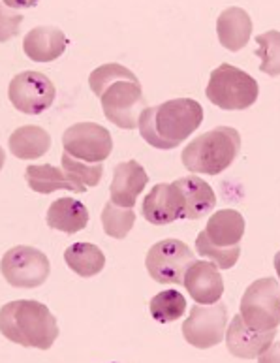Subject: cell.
I'll return each instance as SVG.
<instances>
[{
  "label": "cell",
  "instance_id": "5",
  "mask_svg": "<svg viewBox=\"0 0 280 363\" xmlns=\"http://www.w3.org/2000/svg\"><path fill=\"white\" fill-rule=\"evenodd\" d=\"M241 318L254 330H279L280 286L276 279H259L247 288L241 299Z\"/></svg>",
  "mask_w": 280,
  "mask_h": 363
},
{
  "label": "cell",
  "instance_id": "11",
  "mask_svg": "<svg viewBox=\"0 0 280 363\" xmlns=\"http://www.w3.org/2000/svg\"><path fill=\"white\" fill-rule=\"evenodd\" d=\"M62 147L76 160L100 164L113 151V140L109 130L96 123H77L65 132Z\"/></svg>",
  "mask_w": 280,
  "mask_h": 363
},
{
  "label": "cell",
  "instance_id": "14",
  "mask_svg": "<svg viewBox=\"0 0 280 363\" xmlns=\"http://www.w3.org/2000/svg\"><path fill=\"white\" fill-rule=\"evenodd\" d=\"M183 282L196 303L200 305L216 303L224 294V281L213 262H194L184 273Z\"/></svg>",
  "mask_w": 280,
  "mask_h": 363
},
{
  "label": "cell",
  "instance_id": "23",
  "mask_svg": "<svg viewBox=\"0 0 280 363\" xmlns=\"http://www.w3.org/2000/svg\"><path fill=\"white\" fill-rule=\"evenodd\" d=\"M65 260L72 272H76L85 279L102 273L106 267V256L102 250L98 249L96 245L86 243V241L70 245L65 252Z\"/></svg>",
  "mask_w": 280,
  "mask_h": 363
},
{
  "label": "cell",
  "instance_id": "31",
  "mask_svg": "<svg viewBox=\"0 0 280 363\" xmlns=\"http://www.w3.org/2000/svg\"><path fill=\"white\" fill-rule=\"evenodd\" d=\"M4 162H6V152L2 151V147H0V169H2Z\"/></svg>",
  "mask_w": 280,
  "mask_h": 363
},
{
  "label": "cell",
  "instance_id": "13",
  "mask_svg": "<svg viewBox=\"0 0 280 363\" xmlns=\"http://www.w3.org/2000/svg\"><path fill=\"white\" fill-rule=\"evenodd\" d=\"M141 213L147 223L155 226H166L179 218H184V198L177 184L160 183L152 186V190L145 196Z\"/></svg>",
  "mask_w": 280,
  "mask_h": 363
},
{
  "label": "cell",
  "instance_id": "12",
  "mask_svg": "<svg viewBox=\"0 0 280 363\" xmlns=\"http://www.w3.org/2000/svg\"><path fill=\"white\" fill-rule=\"evenodd\" d=\"M224 337H226L228 350L235 358L254 359L262 358V354L269 350L276 339V330H254L245 324L241 315H235Z\"/></svg>",
  "mask_w": 280,
  "mask_h": 363
},
{
  "label": "cell",
  "instance_id": "10",
  "mask_svg": "<svg viewBox=\"0 0 280 363\" xmlns=\"http://www.w3.org/2000/svg\"><path fill=\"white\" fill-rule=\"evenodd\" d=\"M57 91L53 82L42 72H21L10 82L8 98L11 106L27 115H40L51 108Z\"/></svg>",
  "mask_w": 280,
  "mask_h": 363
},
{
  "label": "cell",
  "instance_id": "6",
  "mask_svg": "<svg viewBox=\"0 0 280 363\" xmlns=\"http://www.w3.org/2000/svg\"><path fill=\"white\" fill-rule=\"evenodd\" d=\"M0 272L8 284L28 290V288L42 286L47 281L51 264L42 250L27 245H17L2 256Z\"/></svg>",
  "mask_w": 280,
  "mask_h": 363
},
{
  "label": "cell",
  "instance_id": "16",
  "mask_svg": "<svg viewBox=\"0 0 280 363\" xmlns=\"http://www.w3.org/2000/svg\"><path fill=\"white\" fill-rule=\"evenodd\" d=\"M68 48V38L59 27L42 25L28 30L23 38V51L34 62H53Z\"/></svg>",
  "mask_w": 280,
  "mask_h": 363
},
{
  "label": "cell",
  "instance_id": "1",
  "mask_svg": "<svg viewBox=\"0 0 280 363\" xmlns=\"http://www.w3.org/2000/svg\"><path fill=\"white\" fill-rule=\"evenodd\" d=\"M201 123L203 108L200 102L192 98H175L143 109L138 119V128L149 145L167 151L192 136Z\"/></svg>",
  "mask_w": 280,
  "mask_h": 363
},
{
  "label": "cell",
  "instance_id": "18",
  "mask_svg": "<svg viewBox=\"0 0 280 363\" xmlns=\"http://www.w3.org/2000/svg\"><path fill=\"white\" fill-rule=\"evenodd\" d=\"M175 184L184 198V218L198 220L211 213V209L216 206L215 190L211 189L207 181L196 175H189V177H181L175 181Z\"/></svg>",
  "mask_w": 280,
  "mask_h": 363
},
{
  "label": "cell",
  "instance_id": "2",
  "mask_svg": "<svg viewBox=\"0 0 280 363\" xmlns=\"http://www.w3.org/2000/svg\"><path fill=\"white\" fill-rule=\"evenodd\" d=\"M0 333L25 348L47 350L59 337L57 318L34 299H16L0 309Z\"/></svg>",
  "mask_w": 280,
  "mask_h": 363
},
{
  "label": "cell",
  "instance_id": "24",
  "mask_svg": "<svg viewBox=\"0 0 280 363\" xmlns=\"http://www.w3.org/2000/svg\"><path fill=\"white\" fill-rule=\"evenodd\" d=\"M151 316L160 324H172L175 320L183 318L186 311V299L177 290H166L157 294L149 303Z\"/></svg>",
  "mask_w": 280,
  "mask_h": 363
},
{
  "label": "cell",
  "instance_id": "8",
  "mask_svg": "<svg viewBox=\"0 0 280 363\" xmlns=\"http://www.w3.org/2000/svg\"><path fill=\"white\" fill-rule=\"evenodd\" d=\"M102 109L106 119L124 130H134L140 109H145V98L140 79H119L102 92Z\"/></svg>",
  "mask_w": 280,
  "mask_h": 363
},
{
  "label": "cell",
  "instance_id": "3",
  "mask_svg": "<svg viewBox=\"0 0 280 363\" xmlns=\"http://www.w3.org/2000/svg\"><path fill=\"white\" fill-rule=\"evenodd\" d=\"M239 151L241 134L232 126H216L184 147L183 164L194 174L218 175L232 166Z\"/></svg>",
  "mask_w": 280,
  "mask_h": 363
},
{
  "label": "cell",
  "instance_id": "25",
  "mask_svg": "<svg viewBox=\"0 0 280 363\" xmlns=\"http://www.w3.org/2000/svg\"><path fill=\"white\" fill-rule=\"evenodd\" d=\"M103 232L109 238L124 239L135 224V213L132 207H119L113 201H108L102 211Z\"/></svg>",
  "mask_w": 280,
  "mask_h": 363
},
{
  "label": "cell",
  "instance_id": "17",
  "mask_svg": "<svg viewBox=\"0 0 280 363\" xmlns=\"http://www.w3.org/2000/svg\"><path fill=\"white\" fill-rule=\"evenodd\" d=\"M216 34H218L220 44L228 51H233V53L241 51L252 36V19L242 8H237V6L226 8L218 16Z\"/></svg>",
  "mask_w": 280,
  "mask_h": 363
},
{
  "label": "cell",
  "instance_id": "30",
  "mask_svg": "<svg viewBox=\"0 0 280 363\" xmlns=\"http://www.w3.org/2000/svg\"><path fill=\"white\" fill-rule=\"evenodd\" d=\"M28 4H13V2H0V42L16 38L21 33L23 13L19 8H27Z\"/></svg>",
  "mask_w": 280,
  "mask_h": 363
},
{
  "label": "cell",
  "instance_id": "21",
  "mask_svg": "<svg viewBox=\"0 0 280 363\" xmlns=\"http://www.w3.org/2000/svg\"><path fill=\"white\" fill-rule=\"evenodd\" d=\"M89 223V211L81 201L74 198L55 200L47 209V224L53 230L65 233L81 232Z\"/></svg>",
  "mask_w": 280,
  "mask_h": 363
},
{
  "label": "cell",
  "instance_id": "7",
  "mask_svg": "<svg viewBox=\"0 0 280 363\" xmlns=\"http://www.w3.org/2000/svg\"><path fill=\"white\" fill-rule=\"evenodd\" d=\"M196 256L181 239H162L147 252L145 266L149 275L160 284H179Z\"/></svg>",
  "mask_w": 280,
  "mask_h": 363
},
{
  "label": "cell",
  "instance_id": "29",
  "mask_svg": "<svg viewBox=\"0 0 280 363\" xmlns=\"http://www.w3.org/2000/svg\"><path fill=\"white\" fill-rule=\"evenodd\" d=\"M279 30H269V33L256 36L259 48L256 49V55L262 59V72L269 76H279Z\"/></svg>",
  "mask_w": 280,
  "mask_h": 363
},
{
  "label": "cell",
  "instance_id": "15",
  "mask_svg": "<svg viewBox=\"0 0 280 363\" xmlns=\"http://www.w3.org/2000/svg\"><path fill=\"white\" fill-rule=\"evenodd\" d=\"M149 183V175L140 162L126 160L115 166L113 181L109 186V196L115 206L134 207L138 196Z\"/></svg>",
  "mask_w": 280,
  "mask_h": 363
},
{
  "label": "cell",
  "instance_id": "9",
  "mask_svg": "<svg viewBox=\"0 0 280 363\" xmlns=\"http://www.w3.org/2000/svg\"><path fill=\"white\" fill-rule=\"evenodd\" d=\"M228 324V307L224 303L194 305L190 316L184 320V341L196 348H211L224 341Z\"/></svg>",
  "mask_w": 280,
  "mask_h": 363
},
{
  "label": "cell",
  "instance_id": "19",
  "mask_svg": "<svg viewBox=\"0 0 280 363\" xmlns=\"http://www.w3.org/2000/svg\"><path fill=\"white\" fill-rule=\"evenodd\" d=\"M203 232L213 245L222 249H232L241 243L245 235V218L235 209H222L209 218Z\"/></svg>",
  "mask_w": 280,
  "mask_h": 363
},
{
  "label": "cell",
  "instance_id": "28",
  "mask_svg": "<svg viewBox=\"0 0 280 363\" xmlns=\"http://www.w3.org/2000/svg\"><path fill=\"white\" fill-rule=\"evenodd\" d=\"M119 79H138V77H135L134 72L128 70L126 66L109 62V65L98 66L96 70L91 72V76H89V85H91L92 92L100 98L102 96V92L106 91L111 83L119 82Z\"/></svg>",
  "mask_w": 280,
  "mask_h": 363
},
{
  "label": "cell",
  "instance_id": "27",
  "mask_svg": "<svg viewBox=\"0 0 280 363\" xmlns=\"http://www.w3.org/2000/svg\"><path fill=\"white\" fill-rule=\"evenodd\" d=\"M196 249L200 252V256L203 258H209L216 267L220 269H230L237 264L239 256H241V247H232V249H222V247H216L207 239L205 232H200L198 239H196Z\"/></svg>",
  "mask_w": 280,
  "mask_h": 363
},
{
  "label": "cell",
  "instance_id": "4",
  "mask_svg": "<svg viewBox=\"0 0 280 363\" xmlns=\"http://www.w3.org/2000/svg\"><path fill=\"white\" fill-rule=\"evenodd\" d=\"M205 94L216 108L235 111V109H248L252 104H256L259 87L250 74L242 72L237 66L224 62L211 72Z\"/></svg>",
  "mask_w": 280,
  "mask_h": 363
},
{
  "label": "cell",
  "instance_id": "20",
  "mask_svg": "<svg viewBox=\"0 0 280 363\" xmlns=\"http://www.w3.org/2000/svg\"><path fill=\"white\" fill-rule=\"evenodd\" d=\"M25 179L30 190L38 194H51L55 190H74V192H85L86 186H81L76 181H72L60 168H55L53 164H30L25 169Z\"/></svg>",
  "mask_w": 280,
  "mask_h": 363
},
{
  "label": "cell",
  "instance_id": "22",
  "mask_svg": "<svg viewBox=\"0 0 280 363\" xmlns=\"http://www.w3.org/2000/svg\"><path fill=\"white\" fill-rule=\"evenodd\" d=\"M10 151L13 157L21 158V160H34V158L43 157L51 147V136L45 132L42 126L27 125L11 132L10 140H8Z\"/></svg>",
  "mask_w": 280,
  "mask_h": 363
},
{
  "label": "cell",
  "instance_id": "26",
  "mask_svg": "<svg viewBox=\"0 0 280 363\" xmlns=\"http://www.w3.org/2000/svg\"><path fill=\"white\" fill-rule=\"evenodd\" d=\"M62 168H65V174L68 175L72 181H76L77 184H81V186H98L103 175L102 162H81V160L72 158L68 152L62 155Z\"/></svg>",
  "mask_w": 280,
  "mask_h": 363
}]
</instances>
